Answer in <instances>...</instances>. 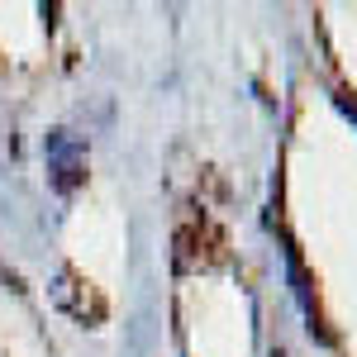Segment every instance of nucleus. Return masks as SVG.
I'll return each instance as SVG.
<instances>
[{"label":"nucleus","instance_id":"obj_1","mask_svg":"<svg viewBox=\"0 0 357 357\" xmlns=\"http://www.w3.org/2000/svg\"><path fill=\"white\" fill-rule=\"evenodd\" d=\"M224 234L205 215H191V220L176 229V267H215L224 262Z\"/></svg>","mask_w":357,"mask_h":357},{"label":"nucleus","instance_id":"obj_2","mask_svg":"<svg viewBox=\"0 0 357 357\" xmlns=\"http://www.w3.org/2000/svg\"><path fill=\"white\" fill-rule=\"evenodd\" d=\"M82 176H86V158H82V153H62V158H57V176H53V181L62 186V191H72Z\"/></svg>","mask_w":357,"mask_h":357}]
</instances>
